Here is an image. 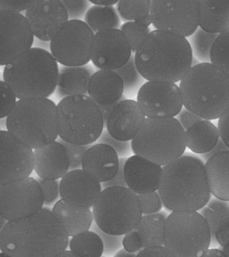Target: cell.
<instances>
[{
  "mask_svg": "<svg viewBox=\"0 0 229 257\" xmlns=\"http://www.w3.org/2000/svg\"><path fill=\"white\" fill-rule=\"evenodd\" d=\"M69 237L53 211L43 207L32 215L8 221L0 229L1 255L58 257L68 247Z\"/></svg>",
  "mask_w": 229,
  "mask_h": 257,
  "instance_id": "1",
  "label": "cell"
},
{
  "mask_svg": "<svg viewBox=\"0 0 229 257\" xmlns=\"http://www.w3.org/2000/svg\"><path fill=\"white\" fill-rule=\"evenodd\" d=\"M158 192L166 210L199 211L212 195L204 162L197 155L185 153L164 166Z\"/></svg>",
  "mask_w": 229,
  "mask_h": 257,
  "instance_id": "2",
  "label": "cell"
},
{
  "mask_svg": "<svg viewBox=\"0 0 229 257\" xmlns=\"http://www.w3.org/2000/svg\"><path fill=\"white\" fill-rule=\"evenodd\" d=\"M134 56L145 80L172 83L180 82L187 74L193 57L187 39L157 30L150 32Z\"/></svg>",
  "mask_w": 229,
  "mask_h": 257,
  "instance_id": "3",
  "label": "cell"
},
{
  "mask_svg": "<svg viewBox=\"0 0 229 257\" xmlns=\"http://www.w3.org/2000/svg\"><path fill=\"white\" fill-rule=\"evenodd\" d=\"M179 88L183 106L202 119H219L229 109V77L211 62L191 67Z\"/></svg>",
  "mask_w": 229,
  "mask_h": 257,
  "instance_id": "4",
  "label": "cell"
},
{
  "mask_svg": "<svg viewBox=\"0 0 229 257\" xmlns=\"http://www.w3.org/2000/svg\"><path fill=\"white\" fill-rule=\"evenodd\" d=\"M59 71L49 51L32 47L5 66L3 79L18 99L47 98L57 89Z\"/></svg>",
  "mask_w": 229,
  "mask_h": 257,
  "instance_id": "5",
  "label": "cell"
},
{
  "mask_svg": "<svg viewBox=\"0 0 229 257\" xmlns=\"http://www.w3.org/2000/svg\"><path fill=\"white\" fill-rule=\"evenodd\" d=\"M6 128L33 150L46 146L59 137L57 106L48 98L19 99Z\"/></svg>",
  "mask_w": 229,
  "mask_h": 257,
  "instance_id": "6",
  "label": "cell"
},
{
  "mask_svg": "<svg viewBox=\"0 0 229 257\" xmlns=\"http://www.w3.org/2000/svg\"><path fill=\"white\" fill-rule=\"evenodd\" d=\"M134 155L164 167L186 152V132L176 118H146L131 140Z\"/></svg>",
  "mask_w": 229,
  "mask_h": 257,
  "instance_id": "7",
  "label": "cell"
},
{
  "mask_svg": "<svg viewBox=\"0 0 229 257\" xmlns=\"http://www.w3.org/2000/svg\"><path fill=\"white\" fill-rule=\"evenodd\" d=\"M57 106L60 140L81 145L98 141L104 131L105 121L99 106L89 96L63 98Z\"/></svg>",
  "mask_w": 229,
  "mask_h": 257,
  "instance_id": "8",
  "label": "cell"
},
{
  "mask_svg": "<svg viewBox=\"0 0 229 257\" xmlns=\"http://www.w3.org/2000/svg\"><path fill=\"white\" fill-rule=\"evenodd\" d=\"M92 210L98 227L113 235L133 231L143 215L138 195L125 187L103 189Z\"/></svg>",
  "mask_w": 229,
  "mask_h": 257,
  "instance_id": "9",
  "label": "cell"
},
{
  "mask_svg": "<svg viewBox=\"0 0 229 257\" xmlns=\"http://www.w3.org/2000/svg\"><path fill=\"white\" fill-rule=\"evenodd\" d=\"M211 229L196 211H174L166 219L164 246L175 257H198L210 248Z\"/></svg>",
  "mask_w": 229,
  "mask_h": 257,
  "instance_id": "10",
  "label": "cell"
},
{
  "mask_svg": "<svg viewBox=\"0 0 229 257\" xmlns=\"http://www.w3.org/2000/svg\"><path fill=\"white\" fill-rule=\"evenodd\" d=\"M95 34L83 20H69L50 42V53L65 67H82L91 61Z\"/></svg>",
  "mask_w": 229,
  "mask_h": 257,
  "instance_id": "11",
  "label": "cell"
},
{
  "mask_svg": "<svg viewBox=\"0 0 229 257\" xmlns=\"http://www.w3.org/2000/svg\"><path fill=\"white\" fill-rule=\"evenodd\" d=\"M199 13L197 0H152L150 14L156 30L186 38L199 27Z\"/></svg>",
  "mask_w": 229,
  "mask_h": 257,
  "instance_id": "12",
  "label": "cell"
},
{
  "mask_svg": "<svg viewBox=\"0 0 229 257\" xmlns=\"http://www.w3.org/2000/svg\"><path fill=\"white\" fill-rule=\"evenodd\" d=\"M44 204L41 187L33 177L0 185V214L8 221L32 215Z\"/></svg>",
  "mask_w": 229,
  "mask_h": 257,
  "instance_id": "13",
  "label": "cell"
},
{
  "mask_svg": "<svg viewBox=\"0 0 229 257\" xmlns=\"http://www.w3.org/2000/svg\"><path fill=\"white\" fill-rule=\"evenodd\" d=\"M137 102L146 118H172L183 109L181 90L176 83L147 81L139 89Z\"/></svg>",
  "mask_w": 229,
  "mask_h": 257,
  "instance_id": "14",
  "label": "cell"
},
{
  "mask_svg": "<svg viewBox=\"0 0 229 257\" xmlns=\"http://www.w3.org/2000/svg\"><path fill=\"white\" fill-rule=\"evenodd\" d=\"M35 166L34 150L8 130L0 131V185L30 177Z\"/></svg>",
  "mask_w": 229,
  "mask_h": 257,
  "instance_id": "15",
  "label": "cell"
},
{
  "mask_svg": "<svg viewBox=\"0 0 229 257\" xmlns=\"http://www.w3.org/2000/svg\"><path fill=\"white\" fill-rule=\"evenodd\" d=\"M35 35L21 13L0 10V64L6 66L32 48Z\"/></svg>",
  "mask_w": 229,
  "mask_h": 257,
  "instance_id": "16",
  "label": "cell"
},
{
  "mask_svg": "<svg viewBox=\"0 0 229 257\" xmlns=\"http://www.w3.org/2000/svg\"><path fill=\"white\" fill-rule=\"evenodd\" d=\"M132 55L130 44L120 29L95 34L91 61L97 68L117 70L128 63Z\"/></svg>",
  "mask_w": 229,
  "mask_h": 257,
  "instance_id": "17",
  "label": "cell"
},
{
  "mask_svg": "<svg viewBox=\"0 0 229 257\" xmlns=\"http://www.w3.org/2000/svg\"><path fill=\"white\" fill-rule=\"evenodd\" d=\"M25 18L36 39L51 40L69 21L65 7L60 0H34Z\"/></svg>",
  "mask_w": 229,
  "mask_h": 257,
  "instance_id": "18",
  "label": "cell"
},
{
  "mask_svg": "<svg viewBox=\"0 0 229 257\" xmlns=\"http://www.w3.org/2000/svg\"><path fill=\"white\" fill-rule=\"evenodd\" d=\"M103 190L102 183L83 169L69 170L61 179V199L72 205L93 208Z\"/></svg>",
  "mask_w": 229,
  "mask_h": 257,
  "instance_id": "19",
  "label": "cell"
},
{
  "mask_svg": "<svg viewBox=\"0 0 229 257\" xmlns=\"http://www.w3.org/2000/svg\"><path fill=\"white\" fill-rule=\"evenodd\" d=\"M146 116L136 101L124 99L115 106L107 120V131L115 140L131 141L141 128Z\"/></svg>",
  "mask_w": 229,
  "mask_h": 257,
  "instance_id": "20",
  "label": "cell"
},
{
  "mask_svg": "<svg viewBox=\"0 0 229 257\" xmlns=\"http://www.w3.org/2000/svg\"><path fill=\"white\" fill-rule=\"evenodd\" d=\"M162 172L161 166L136 155L127 159L124 165L127 187L137 194L159 190Z\"/></svg>",
  "mask_w": 229,
  "mask_h": 257,
  "instance_id": "21",
  "label": "cell"
},
{
  "mask_svg": "<svg viewBox=\"0 0 229 257\" xmlns=\"http://www.w3.org/2000/svg\"><path fill=\"white\" fill-rule=\"evenodd\" d=\"M34 170L40 178L62 179L69 171L70 159L67 149L60 141L34 150Z\"/></svg>",
  "mask_w": 229,
  "mask_h": 257,
  "instance_id": "22",
  "label": "cell"
},
{
  "mask_svg": "<svg viewBox=\"0 0 229 257\" xmlns=\"http://www.w3.org/2000/svg\"><path fill=\"white\" fill-rule=\"evenodd\" d=\"M119 165V156L113 147L96 143L85 154L82 169L103 183L114 178Z\"/></svg>",
  "mask_w": 229,
  "mask_h": 257,
  "instance_id": "23",
  "label": "cell"
},
{
  "mask_svg": "<svg viewBox=\"0 0 229 257\" xmlns=\"http://www.w3.org/2000/svg\"><path fill=\"white\" fill-rule=\"evenodd\" d=\"M124 83L115 71L99 69L92 75L88 94L98 106H108L126 99Z\"/></svg>",
  "mask_w": 229,
  "mask_h": 257,
  "instance_id": "24",
  "label": "cell"
},
{
  "mask_svg": "<svg viewBox=\"0 0 229 257\" xmlns=\"http://www.w3.org/2000/svg\"><path fill=\"white\" fill-rule=\"evenodd\" d=\"M52 211L62 223L69 237L91 230L94 222L91 208L72 205L61 199Z\"/></svg>",
  "mask_w": 229,
  "mask_h": 257,
  "instance_id": "25",
  "label": "cell"
},
{
  "mask_svg": "<svg viewBox=\"0 0 229 257\" xmlns=\"http://www.w3.org/2000/svg\"><path fill=\"white\" fill-rule=\"evenodd\" d=\"M95 72L91 65L61 67L56 89L57 97L87 95L90 79Z\"/></svg>",
  "mask_w": 229,
  "mask_h": 257,
  "instance_id": "26",
  "label": "cell"
},
{
  "mask_svg": "<svg viewBox=\"0 0 229 257\" xmlns=\"http://www.w3.org/2000/svg\"><path fill=\"white\" fill-rule=\"evenodd\" d=\"M205 168L212 195L229 202V150L212 156Z\"/></svg>",
  "mask_w": 229,
  "mask_h": 257,
  "instance_id": "27",
  "label": "cell"
},
{
  "mask_svg": "<svg viewBox=\"0 0 229 257\" xmlns=\"http://www.w3.org/2000/svg\"><path fill=\"white\" fill-rule=\"evenodd\" d=\"M199 27L219 34L229 29V0H200Z\"/></svg>",
  "mask_w": 229,
  "mask_h": 257,
  "instance_id": "28",
  "label": "cell"
},
{
  "mask_svg": "<svg viewBox=\"0 0 229 257\" xmlns=\"http://www.w3.org/2000/svg\"><path fill=\"white\" fill-rule=\"evenodd\" d=\"M219 139L218 128L211 120L203 119L186 131V147L198 155L211 151Z\"/></svg>",
  "mask_w": 229,
  "mask_h": 257,
  "instance_id": "29",
  "label": "cell"
},
{
  "mask_svg": "<svg viewBox=\"0 0 229 257\" xmlns=\"http://www.w3.org/2000/svg\"><path fill=\"white\" fill-rule=\"evenodd\" d=\"M169 214L161 210L151 214H143L135 230L141 237L143 248L164 245L166 221Z\"/></svg>",
  "mask_w": 229,
  "mask_h": 257,
  "instance_id": "30",
  "label": "cell"
},
{
  "mask_svg": "<svg viewBox=\"0 0 229 257\" xmlns=\"http://www.w3.org/2000/svg\"><path fill=\"white\" fill-rule=\"evenodd\" d=\"M84 20L96 33L110 29H119L121 27L119 15L113 6L93 5L88 10Z\"/></svg>",
  "mask_w": 229,
  "mask_h": 257,
  "instance_id": "31",
  "label": "cell"
},
{
  "mask_svg": "<svg viewBox=\"0 0 229 257\" xmlns=\"http://www.w3.org/2000/svg\"><path fill=\"white\" fill-rule=\"evenodd\" d=\"M206 219L211 229V242L210 247L219 246L215 234L220 226L229 219V202L217 198H211L206 206L198 211Z\"/></svg>",
  "mask_w": 229,
  "mask_h": 257,
  "instance_id": "32",
  "label": "cell"
},
{
  "mask_svg": "<svg viewBox=\"0 0 229 257\" xmlns=\"http://www.w3.org/2000/svg\"><path fill=\"white\" fill-rule=\"evenodd\" d=\"M69 248L79 257H101L104 253L101 236L92 230L72 236L69 240Z\"/></svg>",
  "mask_w": 229,
  "mask_h": 257,
  "instance_id": "33",
  "label": "cell"
},
{
  "mask_svg": "<svg viewBox=\"0 0 229 257\" xmlns=\"http://www.w3.org/2000/svg\"><path fill=\"white\" fill-rule=\"evenodd\" d=\"M218 34L209 33L198 28L195 33L188 37L193 57L201 62H211V50Z\"/></svg>",
  "mask_w": 229,
  "mask_h": 257,
  "instance_id": "34",
  "label": "cell"
},
{
  "mask_svg": "<svg viewBox=\"0 0 229 257\" xmlns=\"http://www.w3.org/2000/svg\"><path fill=\"white\" fill-rule=\"evenodd\" d=\"M124 83V94L125 96H132L138 92L140 88L145 84V79L137 70L135 62V56L132 55L128 63L121 68L115 70Z\"/></svg>",
  "mask_w": 229,
  "mask_h": 257,
  "instance_id": "35",
  "label": "cell"
},
{
  "mask_svg": "<svg viewBox=\"0 0 229 257\" xmlns=\"http://www.w3.org/2000/svg\"><path fill=\"white\" fill-rule=\"evenodd\" d=\"M211 63L229 77V29L215 39L211 50Z\"/></svg>",
  "mask_w": 229,
  "mask_h": 257,
  "instance_id": "36",
  "label": "cell"
},
{
  "mask_svg": "<svg viewBox=\"0 0 229 257\" xmlns=\"http://www.w3.org/2000/svg\"><path fill=\"white\" fill-rule=\"evenodd\" d=\"M150 0H120L116 10L120 18L124 21L135 22L137 19L150 15Z\"/></svg>",
  "mask_w": 229,
  "mask_h": 257,
  "instance_id": "37",
  "label": "cell"
},
{
  "mask_svg": "<svg viewBox=\"0 0 229 257\" xmlns=\"http://www.w3.org/2000/svg\"><path fill=\"white\" fill-rule=\"evenodd\" d=\"M120 30L126 37L133 53L137 52L151 32L150 28L142 26L136 22H126L121 25Z\"/></svg>",
  "mask_w": 229,
  "mask_h": 257,
  "instance_id": "38",
  "label": "cell"
},
{
  "mask_svg": "<svg viewBox=\"0 0 229 257\" xmlns=\"http://www.w3.org/2000/svg\"><path fill=\"white\" fill-rule=\"evenodd\" d=\"M0 119H5L13 111L18 99L14 91L4 80L0 81Z\"/></svg>",
  "mask_w": 229,
  "mask_h": 257,
  "instance_id": "39",
  "label": "cell"
},
{
  "mask_svg": "<svg viewBox=\"0 0 229 257\" xmlns=\"http://www.w3.org/2000/svg\"><path fill=\"white\" fill-rule=\"evenodd\" d=\"M92 231H96L101 236L104 244V253L106 256H114L115 253L123 247V239L124 235H113L108 234L98 227L96 222L92 225Z\"/></svg>",
  "mask_w": 229,
  "mask_h": 257,
  "instance_id": "40",
  "label": "cell"
},
{
  "mask_svg": "<svg viewBox=\"0 0 229 257\" xmlns=\"http://www.w3.org/2000/svg\"><path fill=\"white\" fill-rule=\"evenodd\" d=\"M137 195L141 205L142 214H155L162 210L164 204L157 191Z\"/></svg>",
  "mask_w": 229,
  "mask_h": 257,
  "instance_id": "41",
  "label": "cell"
},
{
  "mask_svg": "<svg viewBox=\"0 0 229 257\" xmlns=\"http://www.w3.org/2000/svg\"><path fill=\"white\" fill-rule=\"evenodd\" d=\"M97 142H98L97 143L106 144V145L113 147L120 158H122V157L127 158V157H130L132 152H133L131 141L124 142L115 140L113 137L110 136L107 130L103 132L101 136L100 137Z\"/></svg>",
  "mask_w": 229,
  "mask_h": 257,
  "instance_id": "42",
  "label": "cell"
},
{
  "mask_svg": "<svg viewBox=\"0 0 229 257\" xmlns=\"http://www.w3.org/2000/svg\"><path fill=\"white\" fill-rule=\"evenodd\" d=\"M59 141L63 144L68 151L69 159H70L69 170L82 169L83 157L92 145H75V144L65 143L62 140H60Z\"/></svg>",
  "mask_w": 229,
  "mask_h": 257,
  "instance_id": "43",
  "label": "cell"
},
{
  "mask_svg": "<svg viewBox=\"0 0 229 257\" xmlns=\"http://www.w3.org/2000/svg\"><path fill=\"white\" fill-rule=\"evenodd\" d=\"M41 187L46 205H52L60 195V182L57 179H37Z\"/></svg>",
  "mask_w": 229,
  "mask_h": 257,
  "instance_id": "44",
  "label": "cell"
},
{
  "mask_svg": "<svg viewBox=\"0 0 229 257\" xmlns=\"http://www.w3.org/2000/svg\"><path fill=\"white\" fill-rule=\"evenodd\" d=\"M62 3L67 10L69 20H82L91 8V3L87 0H63Z\"/></svg>",
  "mask_w": 229,
  "mask_h": 257,
  "instance_id": "45",
  "label": "cell"
},
{
  "mask_svg": "<svg viewBox=\"0 0 229 257\" xmlns=\"http://www.w3.org/2000/svg\"><path fill=\"white\" fill-rule=\"evenodd\" d=\"M123 247L130 252L137 253L143 248L141 237L136 230L134 229L124 235Z\"/></svg>",
  "mask_w": 229,
  "mask_h": 257,
  "instance_id": "46",
  "label": "cell"
},
{
  "mask_svg": "<svg viewBox=\"0 0 229 257\" xmlns=\"http://www.w3.org/2000/svg\"><path fill=\"white\" fill-rule=\"evenodd\" d=\"M34 0H2L0 2V10L20 13L30 8Z\"/></svg>",
  "mask_w": 229,
  "mask_h": 257,
  "instance_id": "47",
  "label": "cell"
},
{
  "mask_svg": "<svg viewBox=\"0 0 229 257\" xmlns=\"http://www.w3.org/2000/svg\"><path fill=\"white\" fill-rule=\"evenodd\" d=\"M137 257H175L164 245H156L142 248L137 253Z\"/></svg>",
  "mask_w": 229,
  "mask_h": 257,
  "instance_id": "48",
  "label": "cell"
},
{
  "mask_svg": "<svg viewBox=\"0 0 229 257\" xmlns=\"http://www.w3.org/2000/svg\"><path fill=\"white\" fill-rule=\"evenodd\" d=\"M178 121L185 130V132L192 126L193 125L196 124L198 121L203 119L198 115L195 114L194 113L191 112L185 107H183L181 111H180L179 114L177 115Z\"/></svg>",
  "mask_w": 229,
  "mask_h": 257,
  "instance_id": "49",
  "label": "cell"
},
{
  "mask_svg": "<svg viewBox=\"0 0 229 257\" xmlns=\"http://www.w3.org/2000/svg\"><path fill=\"white\" fill-rule=\"evenodd\" d=\"M127 159L128 158H125V157H122V158H120L119 169H118L116 175H115L114 178L112 179L111 180L102 183V187H103V189H106L108 188V187H127L126 182H125V177H124V165H125Z\"/></svg>",
  "mask_w": 229,
  "mask_h": 257,
  "instance_id": "50",
  "label": "cell"
},
{
  "mask_svg": "<svg viewBox=\"0 0 229 257\" xmlns=\"http://www.w3.org/2000/svg\"><path fill=\"white\" fill-rule=\"evenodd\" d=\"M220 138L229 149V109L218 119V126Z\"/></svg>",
  "mask_w": 229,
  "mask_h": 257,
  "instance_id": "51",
  "label": "cell"
},
{
  "mask_svg": "<svg viewBox=\"0 0 229 257\" xmlns=\"http://www.w3.org/2000/svg\"><path fill=\"white\" fill-rule=\"evenodd\" d=\"M215 237L219 246L223 247L229 244V219L217 230Z\"/></svg>",
  "mask_w": 229,
  "mask_h": 257,
  "instance_id": "52",
  "label": "cell"
},
{
  "mask_svg": "<svg viewBox=\"0 0 229 257\" xmlns=\"http://www.w3.org/2000/svg\"><path fill=\"white\" fill-rule=\"evenodd\" d=\"M227 150H229V149L225 145V143H223V140L220 138L219 140H218V143H217V145H215V147L211 151L207 152L206 154H203V155H199V157L203 162H206L207 160H209L215 154L218 153L220 152L227 151Z\"/></svg>",
  "mask_w": 229,
  "mask_h": 257,
  "instance_id": "53",
  "label": "cell"
},
{
  "mask_svg": "<svg viewBox=\"0 0 229 257\" xmlns=\"http://www.w3.org/2000/svg\"><path fill=\"white\" fill-rule=\"evenodd\" d=\"M201 257H225L224 253L221 248H209L201 254Z\"/></svg>",
  "mask_w": 229,
  "mask_h": 257,
  "instance_id": "54",
  "label": "cell"
},
{
  "mask_svg": "<svg viewBox=\"0 0 229 257\" xmlns=\"http://www.w3.org/2000/svg\"><path fill=\"white\" fill-rule=\"evenodd\" d=\"M117 104H118V103L115 104H112V105L99 106L100 109H101L102 114H103V119H104L105 124H106L107 120H108L110 114H111L112 111L113 110V109H114L115 106L117 105Z\"/></svg>",
  "mask_w": 229,
  "mask_h": 257,
  "instance_id": "55",
  "label": "cell"
},
{
  "mask_svg": "<svg viewBox=\"0 0 229 257\" xmlns=\"http://www.w3.org/2000/svg\"><path fill=\"white\" fill-rule=\"evenodd\" d=\"M90 3L98 6H113L118 3V0H89Z\"/></svg>",
  "mask_w": 229,
  "mask_h": 257,
  "instance_id": "56",
  "label": "cell"
},
{
  "mask_svg": "<svg viewBox=\"0 0 229 257\" xmlns=\"http://www.w3.org/2000/svg\"><path fill=\"white\" fill-rule=\"evenodd\" d=\"M137 23L139 25H142V26L146 27L149 28L150 25H152V19L151 16L150 15H145V16L142 17V18L137 19L135 20Z\"/></svg>",
  "mask_w": 229,
  "mask_h": 257,
  "instance_id": "57",
  "label": "cell"
},
{
  "mask_svg": "<svg viewBox=\"0 0 229 257\" xmlns=\"http://www.w3.org/2000/svg\"><path fill=\"white\" fill-rule=\"evenodd\" d=\"M137 253L130 252L127 251L125 248H120L116 253H115V257H135L137 256Z\"/></svg>",
  "mask_w": 229,
  "mask_h": 257,
  "instance_id": "58",
  "label": "cell"
},
{
  "mask_svg": "<svg viewBox=\"0 0 229 257\" xmlns=\"http://www.w3.org/2000/svg\"><path fill=\"white\" fill-rule=\"evenodd\" d=\"M79 257L77 253L75 252H74L73 251H72V250H64L63 251H62V253H60V255H59L58 257Z\"/></svg>",
  "mask_w": 229,
  "mask_h": 257,
  "instance_id": "59",
  "label": "cell"
},
{
  "mask_svg": "<svg viewBox=\"0 0 229 257\" xmlns=\"http://www.w3.org/2000/svg\"><path fill=\"white\" fill-rule=\"evenodd\" d=\"M220 248L223 250V253H224L225 257H229V244L225 246H220Z\"/></svg>",
  "mask_w": 229,
  "mask_h": 257,
  "instance_id": "60",
  "label": "cell"
},
{
  "mask_svg": "<svg viewBox=\"0 0 229 257\" xmlns=\"http://www.w3.org/2000/svg\"><path fill=\"white\" fill-rule=\"evenodd\" d=\"M200 63H201V62H200V61L198 60L197 58H196V57H193L192 60V64H191V67H194V66L198 65V64Z\"/></svg>",
  "mask_w": 229,
  "mask_h": 257,
  "instance_id": "61",
  "label": "cell"
}]
</instances>
